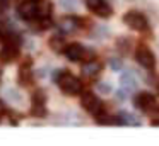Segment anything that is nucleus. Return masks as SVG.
<instances>
[{
	"label": "nucleus",
	"mask_w": 159,
	"mask_h": 146,
	"mask_svg": "<svg viewBox=\"0 0 159 146\" xmlns=\"http://www.w3.org/2000/svg\"><path fill=\"white\" fill-rule=\"evenodd\" d=\"M0 81H2V70H0Z\"/></svg>",
	"instance_id": "28"
},
{
	"label": "nucleus",
	"mask_w": 159,
	"mask_h": 146,
	"mask_svg": "<svg viewBox=\"0 0 159 146\" xmlns=\"http://www.w3.org/2000/svg\"><path fill=\"white\" fill-rule=\"evenodd\" d=\"M60 5H62L65 10H75L77 9L75 0H60Z\"/></svg>",
	"instance_id": "21"
},
{
	"label": "nucleus",
	"mask_w": 159,
	"mask_h": 146,
	"mask_svg": "<svg viewBox=\"0 0 159 146\" xmlns=\"http://www.w3.org/2000/svg\"><path fill=\"white\" fill-rule=\"evenodd\" d=\"M29 114H31L33 117H41L43 119V117L48 115V111H46V107H45V105H41V104H33Z\"/></svg>",
	"instance_id": "17"
},
{
	"label": "nucleus",
	"mask_w": 159,
	"mask_h": 146,
	"mask_svg": "<svg viewBox=\"0 0 159 146\" xmlns=\"http://www.w3.org/2000/svg\"><path fill=\"white\" fill-rule=\"evenodd\" d=\"M53 12V5L48 0H39V10H38V19L39 17H50Z\"/></svg>",
	"instance_id": "16"
},
{
	"label": "nucleus",
	"mask_w": 159,
	"mask_h": 146,
	"mask_svg": "<svg viewBox=\"0 0 159 146\" xmlns=\"http://www.w3.org/2000/svg\"><path fill=\"white\" fill-rule=\"evenodd\" d=\"M86 3H87V9L93 14H96L98 17L106 19V17H110L113 14V9L110 7V3L106 0H86Z\"/></svg>",
	"instance_id": "8"
},
{
	"label": "nucleus",
	"mask_w": 159,
	"mask_h": 146,
	"mask_svg": "<svg viewBox=\"0 0 159 146\" xmlns=\"http://www.w3.org/2000/svg\"><path fill=\"white\" fill-rule=\"evenodd\" d=\"M0 41H4V34H2V29H0Z\"/></svg>",
	"instance_id": "27"
},
{
	"label": "nucleus",
	"mask_w": 159,
	"mask_h": 146,
	"mask_svg": "<svg viewBox=\"0 0 159 146\" xmlns=\"http://www.w3.org/2000/svg\"><path fill=\"white\" fill-rule=\"evenodd\" d=\"M80 105H82L84 109H86L89 114H99L101 109H103V104H101V100L96 97L94 94H91V92H86V94H82V97H80Z\"/></svg>",
	"instance_id": "7"
},
{
	"label": "nucleus",
	"mask_w": 159,
	"mask_h": 146,
	"mask_svg": "<svg viewBox=\"0 0 159 146\" xmlns=\"http://www.w3.org/2000/svg\"><path fill=\"white\" fill-rule=\"evenodd\" d=\"M63 53H65V56L69 58L70 61H75V63H79V61H91V58L94 56L93 51L86 49V48L79 43H72V44H69V46H65Z\"/></svg>",
	"instance_id": "3"
},
{
	"label": "nucleus",
	"mask_w": 159,
	"mask_h": 146,
	"mask_svg": "<svg viewBox=\"0 0 159 146\" xmlns=\"http://www.w3.org/2000/svg\"><path fill=\"white\" fill-rule=\"evenodd\" d=\"M5 95L11 98L12 102H21V94H19L16 88H11V90H5Z\"/></svg>",
	"instance_id": "20"
},
{
	"label": "nucleus",
	"mask_w": 159,
	"mask_h": 146,
	"mask_svg": "<svg viewBox=\"0 0 159 146\" xmlns=\"http://www.w3.org/2000/svg\"><path fill=\"white\" fill-rule=\"evenodd\" d=\"M19 44L21 43H17V41H7L4 44V48L0 49V61L4 65L14 63L19 58Z\"/></svg>",
	"instance_id": "6"
},
{
	"label": "nucleus",
	"mask_w": 159,
	"mask_h": 146,
	"mask_svg": "<svg viewBox=\"0 0 159 146\" xmlns=\"http://www.w3.org/2000/svg\"><path fill=\"white\" fill-rule=\"evenodd\" d=\"M118 124H123V126H140V119L137 115L130 114V112H120L118 114V119H116Z\"/></svg>",
	"instance_id": "12"
},
{
	"label": "nucleus",
	"mask_w": 159,
	"mask_h": 146,
	"mask_svg": "<svg viewBox=\"0 0 159 146\" xmlns=\"http://www.w3.org/2000/svg\"><path fill=\"white\" fill-rule=\"evenodd\" d=\"M134 105L139 109V111H144V112H149L156 107V98L152 94L149 92H140L139 95H135L134 98Z\"/></svg>",
	"instance_id": "10"
},
{
	"label": "nucleus",
	"mask_w": 159,
	"mask_h": 146,
	"mask_svg": "<svg viewBox=\"0 0 159 146\" xmlns=\"http://www.w3.org/2000/svg\"><path fill=\"white\" fill-rule=\"evenodd\" d=\"M80 26V19H75V17H63L58 22V31L60 34H72L79 29Z\"/></svg>",
	"instance_id": "11"
},
{
	"label": "nucleus",
	"mask_w": 159,
	"mask_h": 146,
	"mask_svg": "<svg viewBox=\"0 0 159 146\" xmlns=\"http://www.w3.org/2000/svg\"><path fill=\"white\" fill-rule=\"evenodd\" d=\"M120 83H121V88H123L127 94H130L135 87H137V81H135L134 75L132 73H123L120 77Z\"/></svg>",
	"instance_id": "14"
},
{
	"label": "nucleus",
	"mask_w": 159,
	"mask_h": 146,
	"mask_svg": "<svg viewBox=\"0 0 159 146\" xmlns=\"http://www.w3.org/2000/svg\"><path fill=\"white\" fill-rule=\"evenodd\" d=\"M98 90H99V94L108 95V94H111V85H110V83H104V81H101V83L98 85Z\"/></svg>",
	"instance_id": "22"
},
{
	"label": "nucleus",
	"mask_w": 159,
	"mask_h": 146,
	"mask_svg": "<svg viewBox=\"0 0 159 146\" xmlns=\"http://www.w3.org/2000/svg\"><path fill=\"white\" fill-rule=\"evenodd\" d=\"M151 124H152V126H159V117L152 119V121H151Z\"/></svg>",
	"instance_id": "26"
},
{
	"label": "nucleus",
	"mask_w": 159,
	"mask_h": 146,
	"mask_svg": "<svg viewBox=\"0 0 159 146\" xmlns=\"http://www.w3.org/2000/svg\"><path fill=\"white\" fill-rule=\"evenodd\" d=\"M57 83H58L60 90L65 95H79L80 92H82V83H80V80L77 77H74L72 73L65 71V70L62 71V75H60Z\"/></svg>",
	"instance_id": "1"
},
{
	"label": "nucleus",
	"mask_w": 159,
	"mask_h": 146,
	"mask_svg": "<svg viewBox=\"0 0 159 146\" xmlns=\"http://www.w3.org/2000/svg\"><path fill=\"white\" fill-rule=\"evenodd\" d=\"M63 34H57V36H53L52 39H50V48H52L55 53H62L63 49H65V41H63Z\"/></svg>",
	"instance_id": "15"
},
{
	"label": "nucleus",
	"mask_w": 159,
	"mask_h": 146,
	"mask_svg": "<svg viewBox=\"0 0 159 146\" xmlns=\"http://www.w3.org/2000/svg\"><path fill=\"white\" fill-rule=\"evenodd\" d=\"M17 15L22 20H33L38 19V10H39V0H19L17 2Z\"/></svg>",
	"instance_id": "2"
},
{
	"label": "nucleus",
	"mask_w": 159,
	"mask_h": 146,
	"mask_svg": "<svg viewBox=\"0 0 159 146\" xmlns=\"http://www.w3.org/2000/svg\"><path fill=\"white\" fill-rule=\"evenodd\" d=\"M101 68H103V65L99 63V61H86V65L82 66V75H86V77H96V75H99Z\"/></svg>",
	"instance_id": "13"
},
{
	"label": "nucleus",
	"mask_w": 159,
	"mask_h": 146,
	"mask_svg": "<svg viewBox=\"0 0 159 146\" xmlns=\"http://www.w3.org/2000/svg\"><path fill=\"white\" fill-rule=\"evenodd\" d=\"M9 0H0V9H5V5H7Z\"/></svg>",
	"instance_id": "25"
},
{
	"label": "nucleus",
	"mask_w": 159,
	"mask_h": 146,
	"mask_svg": "<svg viewBox=\"0 0 159 146\" xmlns=\"http://www.w3.org/2000/svg\"><path fill=\"white\" fill-rule=\"evenodd\" d=\"M96 122L98 124H111V122H113V117H110V115L104 114V112H99V114H96Z\"/></svg>",
	"instance_id": "19"
},
{
	"label": "nucleus",
	"mask_w": 159,
	"mask_h": 146,
	"mask_svg": "<svg viewBox=\"0 0 159 146\" xmlns=\"http://www.w3.org/2000/svg\"><path fill=\"white\" fill-rule=\"evenodd\" d=\"M5 114H7V105L4 104V100H0V121L4 119Z\"/></svg>",
	"instance_id": "24"
},
{
	"label": "nucleus",
	"mask_w": 159,
	"mask_h": 146,
	"mask_svg": "<svg viewBox=\"0 0 159 146\" xmlns=\"http://www.w3.org/2000/svg\"><path fill=\"white\" fill-rule=\"evenodd\" d=\"M110 68H111V70H120V68H121V61L116 60V58H111V60H110Z\"/></svg>",
	"instance_id": "23"
},
{
	"label": "nucleus",
	"mask_w": 159,
	"mask_h": 146,
	"mask_svg": "<svg viewBox=\"0 0 159 146\" xmlns=\"http://www.w3.org/2000/svg\"><path fill=\"white\" fill-rule=\"evenodd\" d=\"M123 22L134 31H147V27H149L147 17H145L144 14L137 12V10H130V12L125 14Z\"/></svg>",
	"instance_id": "4"
},
{
	"label": "nucleus",
	"mask_w": 159,
	"mask_h": 146,
	"mask_svg": "<svg viewBox=\"0 0 159 146\" xmlns=\"http://www.w3.org/2000/svg\"><path fill=\"white\" fill-rule=\"evenodd\" d=\"M31 66H33V60L29 56H26L22 60L21 66H19V77H17V81L19 85H24V87H29L33 83V71H31Z\"/></svg>",
	"instance_id": "9"
},
{
	"label": "nucleus",
	"mask_w": 159,
	"mask_h": 146,
	"mask_svg": "<svg viewBox=\"0 0 159 146\" xmlns=\"http://www.w3.org/2000/svg\"><path fill=\"white\" fill-rule=\"evenodd\" d=\"M135 60H137V63L140 65V66H144L145 70H152V68L156 66V56L152 54V51L149 49L145 44L137 46V49H135Z\"/></svg>",
	"instance_id": "5"
},
{
	"label": "nucleus",
	"mask_w": 159,
	"mask_h": 146,
	"mask_svg": "<svg viewBox=\"0 0 159 146\" xmlns=\"http://www.w3.org/2000/svg\"><path fill=\"white\" fill-rule=\"evenodd\" d=\"M45 102H46V94H45V90H43V88H38V90L33 94V104H41V105H45Z\"/></svg>",
	"instance_id": "18"
}]
</instances>
